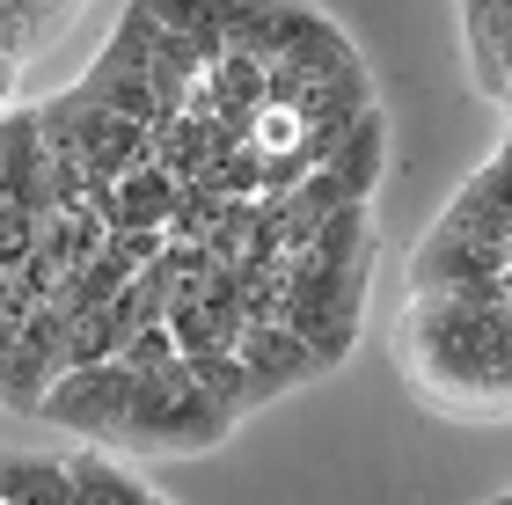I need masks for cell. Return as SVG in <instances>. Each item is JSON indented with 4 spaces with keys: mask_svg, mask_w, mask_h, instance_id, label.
I'll return each instance as SVG.
<instances>
[{
    "mask_svg": "<svg viewBox=\"0 0 512 505\" xmlns=\"http://www.w3.org/2000/svg\"><path fill=\"white\" fill-rule=\"evenodd\" d=\"M395 359L417 403L447 418H512V301L410 293L395 323Z\"/></svg>",
    "mask_w": 512,
    "mask_h": 505,
    "instance_id": "6da1fadb",
    "label": "cell"
},
{
    "mask_svg": "<svg viewBox=\"0 0 512 505\" xmlns=\"http://www.w3.org/2000/svg\"><path fill=\"white\" fill-rule=\"evenodd\" d=\"M0 498L8 505H74V476H66V462H44V454H8L0 462Z\"/></svg>",
    "mask_w": 512,
    "mask_h": 505,
    "instance_id": "7a4b0ae2",
    "label": "cell"
},
{
    "mask_svg": "<svg viewBox=\"0 0 512 505\" xmlns=\"http://www.w3.org/2000/svg\"><path fill=\"white\" fill-rule=\"evenodd\" d=\"M0 505H8V498H0Z\"/></svg>",
    "mask_w": 512,
    "mask_h": 505,
    "instance_id": "3957f363",
    "label": "cell"
}]
</instances>
